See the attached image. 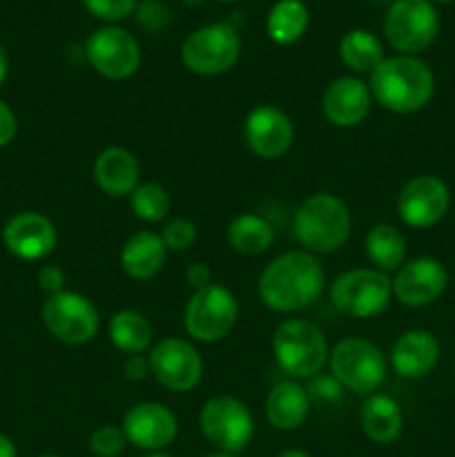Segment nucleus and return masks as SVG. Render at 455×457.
<instances>
[{
	"label": "nucleus",
	"instance_id": "nucleus-1",
	"mask_svg": "<svg viewBox=\"0 0 455 457\" xmlns=\"http://www.w3.org/2000/svg\"><path fill=\"white\" fill-rule=\"evenodd\" d=\"M326 275L315 254L288 250L261 270L257 293L263 306L281 315H294L310 308L324 293Z\"/></svg>",
	"mask_w": 455,
	"mask_h": 457
},
{
	"label": "nucleus",
	"instance_id": "nucleus-2",
	"mask_svg": "<svg viewBox=\"0 0 455 457\" xmlns=\"http://www.w3.org/2000/svg\"><path fill=\"white\" fill-rule=\"evenodd\" d=\"M370 94L384 110L393 114H415L431 103L435 79L431 67L418 56L384 58L370 74Z\"/></svg>",
	"mask_w": 455,
	"mask_h": 457
},
{
	"label": "nucleus",
	"instance_id": "nucleus-3",
	"mask_svg": "<svg viewBox=\"0 0 455 457\" xmlns=\"http://www.w3.org/2000/svg\"><path fill=\"white\" fill-rule=\"evenodd\" d=\"M294 239L310 254L337 253L348 241L352 217L348 205L339 196L317 192L299 204L293 219Z\"/></svg>",
	"mask_w": 455,
	"mask_h": 457
},
{
	"label": "nucleus",
	"instance_id": "nucleus-4",
	"mask_svg": "<svg viewBox=\"0 0 455 457\" xmlns=\"http://www.w3.org/2000/svg\"><path fill=\"white\" fill-rule=\"evenodd\" d=\"M272 355L293 379H312L328 364L330 346L315 321L293 317L281 321L272 333Z\"/></svg>",
	"mask_w": 455,
	"mask_h": 457
},
{
	"label": "nucleus",
	"instance_id": "nucleus-5",
	"mask_svg": "<svg viewBox=\"0 0 455 457\" xmlns=\"http://www.w3.org/2000/svg\"><path fill=\"white\" fill-rule=\"evenodd\" d=\"M330 375L355 395H373L388 373L386 355L364 337H343L330 348Z\"/></svg>",
	"mask_w": 455,
	"mask_h": 457
},
{
	"label": "nucleus",
	"instance_id": "nucleus-6",
	"mask_svg": "<svg viewBox=\"0 0 455 457\" xmlns=\"http://www.w3.org/2000/svg\"><path fill=\"white\" fill-rule=\"evenodd\" d=\"M393 299V279L377 268L342 272L330 286V303L342 315L370 320L382 315Z\"/></svg>",
	"mask_w": 455,
	"mask_h": 457
},
{
	"label": "nucleus",
	"instance_id": "nucleus-7",
	"mask_svg": "<svg viewBox=\"0 0 455 457\" xmlns=\"http://www.w3.org/2000/svg\"><path fill=\"white\" fill-rule=\"evenodd\" d=\"M239 320V302L221 284H210L192 293L183 312L186 333L194 342L217 344L226 339Z\"/></svg>",
	"mask_w": 455,
	"mask_h": 457
},
{
	"label": "nucleus",
	"instance_id": "nucleus-8",
	"mask_svg": "<svg viewBox=\"0 0 455 457\" xmlns=\"http://www.w3.org/2000/svg\"><path fill=\"white\" fill-rule=\"evenodd\" d=\"M241 38L230 22H214L192 31L181 45V61L192 74L219 76L235 67Z\"/></svg>",
	"mask_w": 455,
	"mask_h": 457
},
{
	"label": "nucleus",
	"instance_id": "nucleus-9",
	"mask_svg": "<svg viewBox=\"0 0 455 457\" xmlns=\"http://www.w3.org/2000/svg\"><path fill=\"white\" fill-rule=\"evenodd\" d=\"M199 427L219 453H239L250 445L254 420L248 406L230 395H214L201 406Z\"/></svg>",
	"mask_w": 455,
	"mask_h": 457
},
{
	"label": "nucleus",
	"instance_id": "nucleus-10",
	"mask_svg": "<svg viewBox=\"0 0 455 457\" xmlns=\"http://www.w3.org/2000/svg\"><path fill=\"white\" fill-rule=\"evenodd\" d=\"M440 31V16L431 0H395L384 18L388 45L404 56L431 47Z\"/></svg>",
	"mask_w": 455,
	"mask_h": 457
},
{
	"label": "nucleus",
	"instance_id": "nucleus-11",
	"mask_svg": "<svg viewBox=\"0 0 455 457\" xmlns=\"http://www.w3.org/2000/svg\"><path fill=\"white\" fill-rule=\"evenodd\" d=\"M40 317H43L45 328L58 342L70 344V346L92 342L101 328L96 306L87 297H83L80 293H71V290H62V293L47 297Z\"/></svg>",
	"mask_w": 455,
	"mask_h": 457
},
{
	"label": "nucleus",
	"instance_id": "nucleus-12",
	"mask_svg": "<svg viewBox=\"0 0 455 457\" xmlns=\"http://www.w3.org/2000/svg\"><path fill=\"white\" fill-rule=\"evenodd\" d=\"M152 378L163 388L187 393L203 378V360L190 342L181 337H165L147 353Z\"/></svg>",
	"mask_w": 455,
	"mask_h": 457
},
{
	"label": "nucleus",
	"instance_id": "nucleus-13",
	"mask_svg": "<svg viewBox=\"0 0 455 457\" xmlns=\"http://www.w3.org/2000/svg\"><path fill=\"white\" fill-rule=\"evenodd\" d=\"M89 65L110 80H125L141 67V47L129 31L120 27H101L85 43Z\"/></svg>",
	"mask_w": 455,
	"mask_h": 457
},
{
	"label": "nucleus",
	"instance_id": "nucleus-14",
	"mask_svg": "<svg viewBox=\"0 0 455 457\" xmlns=\"http://www.w3.org/2000/svg\"><path fill=\"white\" fill-rule=\"evenodd\" d=\"M451 208V190L435 174L410 179L397 196V214L409 228L426 230L437 226Z\"/></svg>",
	"mask_w": 455,
	"mask_h": 457
},
{
	"label": "nucleus",
	"instance_id": "nucleus-15",
	"mask_svg": "<svg viewBox=\"0 0 455 457\" xmlns=\"http://www.w3.org/2000/svg\"><path fill=\"white\" fill-rule=\"evenodd\" d=\"M449 272L444 263L433 257H418L406 262L393 277V297L409 308L431 306L444 295Z\"/></svg>",
	"mask_w": 455,
	"mask_h": 457
},
{
	"label": "nucleus",
	"instance_id": "nucleus-16",
	"mask_svg": "<svg viewBox=\"0 0 455 457\" xmlns=\"http://www.w3.org/2000/svg\"><path fill=\"white\" fill-rule=\"evenodd\" d=\"M120 428L128 445L154 453L172 445L178 433V420L165 404L141 402L125 413Z\"/></svg>",
	"mask_w": 455,
	"mask_h": 457
},
{
	"label": "nucleus",
	"instance_id": "nucleus-17",
	"mask_svg": "<svg viewBox=\"0 0 455 457\" xmlns=\"http://www.w3.org/2000/svg\"><path fill=\"white\" fill-rule=\"evenodd\" d=\"M245 145L259 159H281L294 141L290 116L275 105H257L244 120Z\"/></svg>",
	"mask_w": 455,
	"mask_h": 457
},
{
	"label": "nucleus",
	"instance_id": "nucleus-18",
	"mask_svg": "<svg viewBox=\"0 0 455 457\" xmlns=\"http://www.w3.org/2000/svg\"><path fill=\"white\" fill-rule=\"evenodd\" d=\"M3 241L13 257L38 262L54 253L58 241L56 226L40 212H21L7 221Z\"/></svg>",
	"mask_w": 455,
	"mask_h": 457
},
{
	"label": "nucleus",
	"instance_id": "nucleus-19",
	"mask_svg": "<svg viewBox=\"0 0 455 457\" xmlns=\"http://www.w3.org/2000/svg\"><path fill=\"white\" fill-rule=\"evenodd\" d=\"M373 94L361 79L339 76L326 87L321 98V110L326 120L335 128H357L370 114Z\"/></svg>",
	"mask_w": 455,
	"mask_h": 457
},
{
	"label": "nucleus",
	"instance_id": "nucleus-20",
	"mask_svg": "<svg viewBox=\"0 0 455 457\" xmlns=\"http://www.w3.org/2000/svg\"><path fill=\"white\" fill-rule=\"evenodd\" d=\"M440 361V342L428 330H409L391 348V366L400 378L422 379Z\"/></svg>",
	"mask_w": 455,
	"mask_h": 457
},
{
	"label": "nucleus",
	"instance_id": "nucleus-21",
	"mask_svg": "<svg viewBox=\"0 0 455 457\" xmlns=\"http://www.w3.org/2000/svg\"><path fill=\"white\" fill-rule=\"evenodd\" d=\"M94 181L112 199L129 196L141 183V165L125 147H105L94 161Z\"/></svg>",
	"mask_w": 455,
	"mask_h": 457
},
{
	"label": "nucleus",
	"instance_id": "nucleus-22",
	"mask_svg": "<svg viewBox=\"0 0 455 457\" xmlns=\"http://www.w3.org/2000/svg\"><path fill=\"white\" fill-rule=\"evenodd\" d=\"M168 259L161 235L152 230H138L120 248V268L129 279L147 281L159 275Z\"/></svg>",
	"mask_w": 455,
	"mask_h": 457
},
{
	"label": "nucleus",
	"instance_id": "nucleus-23",
	"mask_svg": "<svg viewBox=\"0 0 455 457\" xmlns=\"http://www.w3.org/2000/svg\"><path fill=\"white\" fill-rule=\"evenodd\" d=\"M310 413V395L299 382H281L268 393L266 418L277 431H294Z\"/></svg>",
	"mask_w": 455,
	"mask_h": 457
},
{
	"label": "nucleus",
	"instance_id": "nucleus-24",
	"mask_svg": "<svg viewBox=\"0 0 455 457\" xmlns=\"http://www.w3.org/2000/svg\"><path fill=\"white\" fill-rule=\"evenodd\" d=\"M360 422L366 437L375 445H391L404 431V415L400 404L384 393H373L366 397Z\"/></svg>",
	"mask_w": 455,
	"mask_h": 457
},
{
	"label": "nucleus",
	"instance_id": "nucleus-25",
	"mask_svg": "<svg viewBox=\"0 0 455 457\" xmlns=\"http://www.w3.org/2000/svg\"><path fill=\"white\" fill-rule=\"evenodd\" d=\"M226 239L235 253L245 254V257H257V254H263L272 248L275 228L261 214L244 212L232 219L226 230Z\"/></svg>",
	"mask_w": 455,
	"mask_h": 457
},
{
	"label": "nucleus",
	"instance_id": "nucleus-26",
	"mask_svg": "<svg viewBox=\"0 0 455 457\" xmlns=\"http://www.w3.org/2000/svg\"><path fill=\"white\" fill-rule=\"evenodd\" d=\"M366 257L373 268L382 272H397L404 266L406 259V237L404 232L391 223H377L368 230L364 241Z\"/></svg>",
	"mask_w": 455,
	"mask_h": 457
},
{
	"label": "nucleus",
	"instance_id": "nucleus-27",
	"mask_svg": "<svg viewBox=\"0 0 455 457\" xmlns=\"http://www.w3.org/2000/svg\"><path fill=\"white\" fill-rule=\"evenodd\" d=\"M107 335H110V342L114 344L116 351L125 353V355L150 353L152 339H154V333H152V326L145 320V315L129 311V308L112 315Z\"/></svg>",
	"mask_w": 455,
	"mask_h": 457
},
{
	"label": "nucleus",
	"instance_id": "nucleus-28",
	"mask_svg": "<svg viewBox=\"0 0 455 457\" xmlns=\"http://www.w3.org/2000/svg\"><path fill=\"white\" fill-rule=\"evenodd\" d=\"M339 54L343 65L355 74H373L386 58L382 40L366 29L348 31L339 43Z\"/></svg>",
	"mask_w": 455,
	"mask_h": 457
},
{
	"label": "nucleus",
	"instance_id": "nucleus-29",
	"mask_svg": "<svg viewBox=\"0 0 455 457\" xmlns=\"http://www.w3.org/2000/svg\"><path fill=\"white\" fill-rule=\"evenodd\" d=\"M308 27V9L302 0H279L268 13V36L277 45H293Z\"/></svg>",
	"mask_w": 455,
	"mask_h": 457
},
{
	"label": "nucleus",
	"instance_id": "nucleus-30",
	"mask_svg": "<svg viewBox=\"0 0 455 457\" xmlns=\"http://www.w3.org/2000/svg\"><path fill=\"white\" fill-rule=\"evenodd\" d=\"M129 208H132L134 217L141 219V221L159 223L172 210V199H170V192L159 183H138L129 195Z\"/></svg>",
	"mask_w": 455,
	"mask_h": 457
},
{
	"label": "nucleus",
	"instance_id": "nucleus-31",
	"mask_svg": "<svg viewBox=\"0 0 455 457\" xmlns=\"http://www.w3.org/2000/svg\"><path fill=\"white\" fill-rule=\"evenodd\" d=\"M161 239H163L168 253H186L194 245L196 241V226L186 217H174L165 223L163 232H161Z\"/></svg>",
	"mask_w": 455,
	"mask_h": 457
},
{
	"label": "nucleus",
	"instance_id": "nucleus-32",
	"mask_svg": "<svg viewBox=\"0 0 455 457\" xmlns=\"http://www.w3.org/2000/svg\"><path fill=\"white\" fill-rule=\"evenodd\" d=\"M125 445V433L120 427H98L96 431L89 436V451H92L96 457H119L123 453Z\"/></svg>",
	"mask_w": 455,
	"mask_h": 457
},
{
	"label": "nucleus",
	"instance_id": "nucleus-33",
	"mask_svg": "<svg viewBox=\"0 0 455 457\" xmlns=\"http://www.w3.org/2000/svg\"><path fill=\"white\" fill-rule=\"evenodd\" d=\"M83 4L94 18L105 22L123 21L136 9V0H83Z\"/></svg>",
	"mask_w": 455,
	"mask_h": 457
},
{
	"label": "nucleus",
	"instance_id": "nucleus-34",
	"mask_svg": "<svg viewBox=\"0 0 455 457\" xmlns=\"http://www.w3.org/2000/svg\"><path fill=\"white\" fill-rule=\"evenodd\" d=\"M170 21L168 4L163 0H145L138 4V22L147 31H161Z\"/></svg>",
	"mask_w": 455,
	"mask_h": 457
},
{
	"label": "nucleus",
	"instance_id": "nucleus-35",
	"mask_svg": "<svg viewBox=\"0 0 455 457\" xmlns=\"http://www.w3.org/2000/svg\"><path fill=\"white\" fill-rule=\"evenodd\" d=\"M308 395H310V400L315 397V400H339V395H342V384L337 382V379L333 378V375H328V378H319V375H315L310 382V386L306 388Z\"/></svg>",
	"mask_w": 455,
	"mask_h": 457
},
{
	"label": "nucleus",
	"instance_id": "nucleus-36",
	"mask_svg": "<svg viewBox=\"0 0 455 457\" xmlns=\"http://www.w3.org/2000/svg\"><path fill=\"white\" fill-rule=\"evenodd\" d=\"M65 272H62V268L58 266H43L38 270V286L40 290H43L47 297H52V295H58L65 290Z\"/></svg>",
	"mask_w": 455,
	"mask_h": 457
},
{
	"label": "nucleus",
	"instance_id": "nucleus-37",
	"mask_svg": "<svg viewBox=\"0 0 455 457\" xmlns=\"http://www.w3.org/2000/svg\"><path fill=\"white\" fill-rule=\"evenodd\" d=\"M123 373L129 382H143L152 375L150 357L143 353V355H129L123 364Z\"/></svg>",
	"mask_w": 455,
	"mask_h": 457
},
{
	"label": "nucleus",
	"instance_id": "nucleus-38",
	"mask_svg": "<svg viewBox=\"0 0 455 457\" xmlns=\"http://www.w3.org/2000/svg\"><path fill=\"white\" fill-rule=\"evenodd\" d=\"M16 129H18L16 114H13V110L7 105V103L0 101V147L9 145V143L13 141Z\"/></svg>",
	"mask_w": 455,
	"mask_h": 457
},
{
	"label": "nucleus",
	"instance_id": "nucleus-39",
	"mask_svg": "<svg viewBox=\"0 0 455 457\" xmlns=\"http://www.w3.org/2000/svg\"><path fill=\"white\" fill-rule=\"evenodd\" d=\"M186 281H187V286H190L192 290L208 288L210 284H214V281H212V270H210V268L205 266V263L196 262V263H192V266H187Z\"/></svg>",
	"mask_w": 455,
	"mask_h": 457
},
{
	"label": "nucleus",
	"instance_id": "nucleus-40",
	"mask_svg": "<svg viewBox=\"0 0 455 457\" xmlns=\"http://www.w3.org/2000/svg\"><path fill=\"white\" fill-rule=\"evenodd\" d=\"M16 445L0 433V457H16Z\"/></svg>",
	"mask_w": 455,
	"mask_h": 457
},
{
	"label": "nucleus",
	"instance_id": "nucleus-41",
	"mask_svg": "<svg viewBox=\"0 0 455 457\" xmlns=\"http://www.w3.org/2000/svg\"><path fill=\"white\" fill-rule=\"evenodd\" d=\"M7 71H9V58H7V52H4V47L0 45V85H3L4 79H7Z\"/></svg>",
	"mask_w": 455,
	"mask_h": 457
},
{
	"label": "nucleus",
	"instance_id": "nucleus-42",
	"mask_svg": "<svg viewBox=\"0 0 455 457\" xmlns=\"http://www.w3.org/2000/svg\"><path fill=\"white\" fill-rule=\"evenodd\" d=\"M277 457H308V455L303 453V451H299V449H288V451H281V453Z\"/></svg>",
	"mask_w": 455,
	"mask_h": 457
},
{
	"label": "nucleus",
	"instance_id": "nucleus-43",
	"mask_svg": "<svg viewBox=\"0 0 455 457\" xmlns=\"http://www.w3.org/2000/svg\"><path fill=\"white\" fill-rule=\"evenodd\" d=\"M143 457H172V455H168V453H161V451H154V453H147V455H143Z\"/></svg>",
	"mask_w": 455,
	"mask_h": 457
},
{
	"label": "nucleus",
	"instance_id": "nucleus-44",
	"mask_svg": "<svg viewBox=\"0 0 455 457\" xmlns=\"http://www.w3.org/2000/svg\"><path fill=\"white\" fill-rule=\"evenodd\" d=\"M205 457H235V455H230V453H212V455H205Z\"/></svg>",
	"mask_w": 455,
	"mask_h": 457
},
{
	"label": "nucleus",
	"instance_id": "nucleus-45",
	"mask_svg": "<svg viewBox=\"0 0 455 457\" xmlns=\"http://www.w3.org/2000/svg\"><path fill=\"white\" fill-rule=\"evenodd\" d=\"M435 3H453V0H435Z\"/></svg>",
	"mask_w": 455,
	"mask_h": 457
},
{
	"label": "nucleus",
	"instance_id": "nucleus-46",
	"mask_svg": "<svg viewBox=\"0 0 455 457\" xmlns=\"http://www.w3.org/2000/svg\"><path fill=\"white\" fill-rule=\"evenodd\" d=\"M219 3H235V0H219Z\"/></svg>",
	"mask_w": 455,
	"mask_h": 457
},
{
	"label": "nucleus",
	"instance_id": "nucleus-47",
	"mask_svg": "<svg viewBox=\"0 0 455 457\" xmlns=\"http://www.w3.org/2000/svg\"><path fill=\"white\" fill-rule=\"evenodd\" d=\"M43 457H58V455H43Z\"/></svg>",
	"mask_w": 455,
	"mask_h": 457
}]
</instances>
